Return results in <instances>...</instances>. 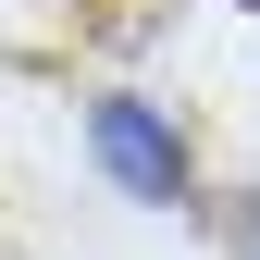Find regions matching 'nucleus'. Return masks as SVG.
<instances>
[{
	"label": "nucleus",
	"mask_w": 260,
	"mask_h": 260,
	"mask_svg": "<svg viewBox=\"0 0 260 260\" xmlns=\"http://www.w3.org/2000/svg\"><path fill=\"white\" fill-rule=\"evenodd\" d=\"M248 13H260V0H248Z\"/></svg>",
	"instance_id": "2"
},
{
	"label": "nucleus",
	"mask_w": 260,
	"mask_h": 260,
	"mask_svg": "<svg viewBox=\"0 0 260 260\" xmlns=\"http://www.w3.org/2000/svg\"><path fill=\"white\" fill-rule=\"evenodd\" d=\"M87 149H100V161H112V186H124V199H149V211H186V199H199L186 137H174L149 100H87Z\"/></svg>",
	"instance_id": "1"
}]
</instances>
